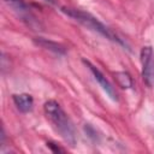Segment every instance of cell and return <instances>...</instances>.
I'll return each instance as SVG.
<instances>
[{
    "label": "cell",
    "mask_w": 154,
    "mask_h": 154,
    "mask_svg": "<svg viewBox=\"0 0 154 154\" xmlns=\"http://www.w3.org/2000/svg\"><path fill=\"white\" fill-rule=\"evenodd\" d=\"M46 1H49V2H53V0H46Z\"/></svg>",
    "instance_id": "52a82bcc"
},
{
    "label": "cell",
    "mask_w": 154,
    "mask_h": 154,
    "mask_svg": "<svg viewBox=\"0 0 154 154\" xmlns=\"http://www.w3.org/2000/svg\"><path fill=\"white\" fill-rule=\"evenodd\" d=\"M13 102L17 106V108L20 112H29L32 109V105H34V100L32 96L29 94H14L13 95Z\"/></svg>",
    "instance_id": "5b68a950"
},
{
    "label": "cell",
    "mask_w": 154,
    "mask_h": 154,
    "mask_svg": "<svg viewBox=\"0 0 154 154\" xmlns=\"http://www.w3.org/2000/svg\"><path fill=\"white\" fill-rule=\"evenodd\" d=\"M43 109H45V114H46L47 119L51 122V124L55 129V131L70 146H75V143H76L75 129H73V125H72L70 118L64 112L61 106L57 101L49 100L45 103Z\"/></svg>",
    "instance_id": "6da1fadb"
},
{
    "label": "cell",
    "mask_w": 154,
    "mask_h": 154,
    "mask_svg": "<svg viewBox=\"0 0 154 154\" xmlns=\"http://www.w3.org/2000/svg\"><path fill=\"white\" fill-rule=\"evenodd\" d=\"M116 78H117V81H118V83H119V85L122 88L128 89V88L132 87V79H131L129 73H126V72H117L116 73Z\"/></svg>",
    "instance_id": "8992f818"
},
{
    "label": "cell",
    "mask_w": 154,
    "mask_h": 154,
    "mask_svg": "<svg viewBox=\"0 0 154 154\" xmlns=\"http://www.w3.org/2000/svg\"><path fill=\"white\" fill-rule=\"evenodd\" d=\"M61 11L67 14L69 17L73 18L75 20H77L78 23L83 24L84 26H87L88 29H91L99 34H101L102 36H105L106 38L111 40V41H114L122 46H126L111 29H108L106 25H103L97 18L93 17L90 13H87V12H83L81 10H77V8H70V7H63Z\"/></svg>",
    "instance_id": "7a4b0ae2"
},
{
    "label": "cell",
    "mask_w": 154,
    "mask_h": 154,
    "mask_svg": "<svg viewBox=\"0 0 154 154\" xmlns=\"http://www.w3.org/2000/svg\"><path fill=\"white\" fill-rule=\"evenodd\" d=\"M141 64L144 82L154 88V51L152 47L146 46L141 49Z\"/></svg>",
    "instance_id": "3957f363"
},
{
    "label": "cell",
    "mask_w": 154,
    "mask_h": 154,
    "mask_svg": "<svg viewBox=\"0 0 154 154\" xmlns=\"http://www.w3.org/2000/svg\"><path fill=\"white\" fill-rule=\"evenodd\" d=\"M84 61V64L89 67V70H90V72L93 73V76H94V78L99 82V84H100V87L106 91V94L112 99V100H117V94H116V91H114V89H113V87L111 85V83L106 79V77L102 75V72L99 70V69H96L93 64H90L89 61H87V60H83Z\"/></svg>",
    "instance_id": "277c9868"
}]
</instances>
